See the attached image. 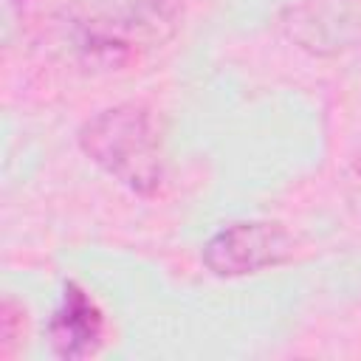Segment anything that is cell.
I'll list each match as a JSON object with an SVG mask.
<instances>
[{
    "label": "cell",
    "mask_w": 361,
    "mask_h": 361,
    "mask_svg": "<svg viewBox=\"0 0 361 361\" xmlns=\"http://www.w3.org/2000/svg\"><path fill=\"white\" fill-rule=\"evenodd\" d=\"M347 197L355 209H361V149L347 166Z\"/></svg>",
    "instance_id": "8"
},
{
    "label": "cell",
    "mask_w": 361,
    "mask_h": 361,
    "mask_svg": "<svg viewBox=\"0 0 361 361\" xmlns=\"http://www.w3.org/2000/svg\"><path fill=\"white\" fill-rule=\"evenodd\" d=\"M79 149L104 175L141 197H155L166 180L164 144L149 107L121 102L90 116L76 133Z\"/></svg>",
    "instance_id": "2"
},
{
    "label": "cell",
    "mask_w": 361,
    "mask_h": 361,
    "mask_svg": "<svg viewBox=\"0 0 361 361\" xmlns=\"http://www.w3.org/2000/svg\"><path fill=\"white\" fill-rule=\"evenodd\" d=\"M180 25V0H73L56 11L54 37L79 68L118 73L166 48Z\"/></svg>",
    "instance_id": "1"
},
{
    "label": "cell",
    "mask_w": 361,
    "mask_h": 361,
    "mask_svg": "<svg viewBox=\"0 0 361 361\" xmlns=\"http://www.w3.org/2000/svg\"><path fill=\"white\" fill-rule=\"evenodd\" d=\"M48 344L59 358H85L93 355L102 344L104 319L96 302L76 285L68 282L59 307L48 322Z\"/></svg>",
    "instance_id": "5"
},
{
    "label": "cell",
    "mask_w": 361,
    "mask_h": 361,
    "mask_svg": "<svg viewBox=\"0 0 361 361\" xmlns=\"http://www.w3.org/2000/svg\"><path fill=\"white\" fill-rule=\"evenodd\" d=\"M31 11H34V0H3V45L6 48H11L14 39L25 31Z\"/></svg>",
    "instance_id": "7"
},
{
    "label": "cell",
    "mask_w": 361,
    "mask_h": 361,
    "mask_svg": "<svg viewBox=\"0 0 361 361\" xmlns=\"http://www.w3.org/2000/svg\"><path fill=\"white\" fill-rule=\"evenodd\" d=\"M293 257V237L271 220H243L212 234L200 251L203 265L220 279L279 268Z\"/></svg>",
    "instance_id": "3"
},
{
    "label": "cell",
    "mask_w": 361,
    "mask_h": 361,
    "mask_svg": "<svg viewBox=\"0 0 361 361\" xmlns=\"http://www.w3.org/2000/svg\"><path fill=\"white\" fill-rule=\"evenodd\" d=\"M285 34L316 56L350 48L361 34L358 0H302L285 11Z\"/></svg>",
    "instance_id": "4"
},
{
    "label": "cell",
    "mask_w": 361,
    "mask_h": 361,
    "mask_svg": "<svg viewBox=\"0 0 361 361\" xmlns=\"http://www.w3.org/2000/svg\"><path fill=\"white\" fill-rule=\"evenodd\" d=\"M23 322H25L23 305H17L11 296H6L3 307H0V355L3 358H8L14 353V344L23 338Z\"/></svg>",
    "instance_id": "6"
}]
</instances>
